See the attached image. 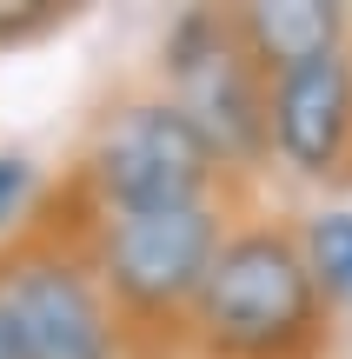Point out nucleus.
<instances>
[{
	"mask_svg": "<svg viewBox=\"0 0 352 359\" xmlns=\"http://www.w3.org/2000/svg\"><path fill=\"white\" fill-rule=\"evenodd\" d=\"M326 293L313 286L300 233L253 219L233 226L186 313L199 359H313L326 346Z\"/></svg>",
	"mask_w": 352,
	"mask_h": 359,
	"instance_id": "f257e3e1",
	"label": "nucleus"
},
{
	"mask_svg": "<svg viewBox=\"0 0 352 359\" xmlns=\"http://www.w3.org/2000/svg\"><path fill=\"white\" fill-rule=\"evenodd\" d=\"M226 233L233 226H226V206L213 193V200H186V206L87 213L80 246H87L106 299L127 313V326H167L193 313Z\"/></svg>",
	"mask_w": 352,
	"mask_h": 359,
	"instance_id": "f03ea898",
	"label": "nucleus"
},
{
	"mask_svg": "<svg viewBox=\"0 0 352 359\" xmlns=\"http://www.w3.org/2000/svg\"><path fill=\"white\" fill-rule=\"evenodd\" d=\"M160 93L199 127L226 173L273 160V80L253 67L233 13L186 7L160 40Z\"/></svg>",
	"mask_w": 352,
	"mask_h": 359,
	"instance_id": "7ed1b4c3",
	"label": "nucleus"
},
{
	"mask_svg": "<svg viewBox=\"0 0 352 359\" xmlns=\"http://www.w3.org/2000/svg\"><path fill=\"white\" fill-rule=\"evenodd\" d=\"M220 160L199 127L167 93H133L100 114L87 154H80V193L87 213H133V206H186L220 193Z\"/></svg>",
	"mask_w": 352,
	"mask_h": 359,
	"instance_id": "20e7f679",
	"label": "nucleus"
},
{
	"mask_svg": "<svg viewBox=\"0 0 352 359\" xmlns=\"http://www.w3.org/2000/svg\"><path fill=\"white\" fill-rule=\"evenodd\" d=\"M0 313L27 359H127V313L106 299L80 233H34L0 253Z\"/></svg>",
	"mask_w": 352,
	"mask_h": 359,
	"instance_id": "39448f33",
	"label": "nucleus"
},
{
	"mask_svg": "<svg viewBox=\"0 0 352 359\" xmlns=\"http://www.w3.org/2000/svg\"><path fill=\"white\" fill-rule=\"evenodd\" d=\"M273 160L313 187L352 173V47L273 80Z\"/></svg>",
	"mask_w": 352,
	"mask_h": 359,
	"instance_id": "423d86ee",
	"label": "nucleus"
},
{
	"mask_svg": "<svg viewBox=\"0 0 352 359\" xmlns=\"http://www.w3.org/2000/svg\"><path fill=\"white\" fill-rule=\"evenodd\" d=\"M233 27L266 80L352 47V7L339 0H253V7H233Z\"/></svg>",
	"mask_w": 352,
	"mask_h": 359,
	"instance_id": "0eeeda50",
	"label": "nucleus"
},
{
	"mask_svg": "<svg viewBox=\"0 0 352 359\" xmlns=\"http://www.w3.org/2000/svg\"><path fill=\"white\" fill-rule=\"evenodd\" d=\"M300 253L326 306H352V206H319L300 226Z\"/></svg>",
	"mask_w": 352,
	"mask_h": 359,
	"instance_id": "6e6552de",
	"label": "nucleus"
},
{
	"mask_svg": "<svg viewBox=\"0 0 352 359\" xmlns=\"http://www.w3.org/2000/svg\"><path fill=\"white\" fill-rule=\"evenodd\" d=\"M34 200H40V167L27 154H0V246H20Z\"/></svg>",
	"mask_w": 352,
	"mask_h": 359,
	"instance_id": "1a4fd4ad",
	"label": "nucleus"
},
{
	"mask_svg": "<svg viewBox=\"0 0 352 359\" xmlns=\"http://www.w3.org/2000/svg\"><path fill=\"white\" fill-rule=\"evenodd\" d=\"M0 359H27V346H20V333H13L7 313H0Z\"/></svg>",
	"mask_w": 352,
	"mask_h": 359,
	"instance_id": "9d476101",
	"label": "nucleus"
}]
</instances>
